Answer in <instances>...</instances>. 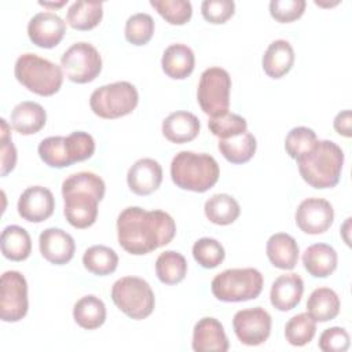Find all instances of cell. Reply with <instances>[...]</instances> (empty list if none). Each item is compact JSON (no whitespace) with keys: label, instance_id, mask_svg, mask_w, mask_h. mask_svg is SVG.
Listing matches in <instances>:
<instances>
[{"label":"cell","instance_id":"obj_32","mask_svg":"<svg viewBox=\"0 0 352 352\" xmlns=\"http://www.w3.org/2000/svg\"><path fill=\"white\" fill-rule=\"evenodd\" d=\"M256 147V138L248 131L241 135L219 140V150L221 155L231 164L248 162L254 155Z\"/></svg>","mask_w":352,"mask_h":352},{"label":"cell","instance_id":"obj_34","mask_svg":"<svg viewBox=\"0 0 352 352\" xmlns=\"http://www.w3.org/2000/svg\"><path fill=\"white\" fill-rule=\"evenodd\" d=\"M82 264L94 275L103 276L117 270L118 256L109 246L95 245L85 250L82 256Z\"/></svg>","mask_w":352,"mask_h":352},{"label":"cell","instance_id":"obj_10","mask_svg":"<svg viewBox=\"0 0 352 352\" xmlns=\"http://www.w3.org/2000/svg\"><path fill=\"white\" fill-rule=\"evenodd\" d=\"M231 77L221 67L204 70L199 78L197 99L202 111L210 117H217L228 111Z\"/></svg>","mask_w":352,"mask_h":352},{"label":"cell","instance_id":"obj_11","mask_svg":"<svg viewBox=\"0 0 352 352\" xmlns=\"http://www.w3.org/2000/svg\"><path fill=\"white\" fill-rule=\"evenodd\" d=\"M60 66L70 81L85 84L99 76L102 70V58L92 44L80 41L63 52Z\"/></svg>","mask_w":352,"mask_h":352},{"label":"cell","instance_id":"obj_42","mask_svg":"<svg viewBox=\"0 0 352 352\" xmlns=\"http://www.w3.org/2000/svg\"><path fill=\"white\" fill-rule=\"evenodd\" d=\"M202 16L209 23H224L235 12V3L232 0H205L201 4Z\"/></svg>","mask_w":352,"mask_h":352},{"label":"cell","instance_id":"obj_5","mask_svg":"<svg viewBox=\"0 0 352 352\" xmlns=\"http://www.w3.org/2000/svg\"><path fill=\"white\" fill-rule=\"evenodd\" d=\"M38 155L51 168H66L74 162L85 161L95 153L94 138L82 131L69 136H50L40 142Z\"/></svg>","mask_w":352,"mask_h":352},{"label":"cell","instance_id":"obj_9","mask_svg":"<svg viewBox=\"0 0 352 352\" xmlns=\"http://www.w3.org/2000/svg\"><path fill=\"white\" fill-rule=\"evenodd\" d=\"M138 102V89L128 81H117L99 87L89 98L91 110L98 117L106 120L120 118L132 113Z\"/></svg>","mask_w":352,"mask_h":352},{"label":"cell","instance_id":"obj_4","mask_svg":"<svg viewBox=\"0 0 352 352\" xmlns=\"http://www.w3.org/2000/svg\"><path fill=\"white\" fill-rule=\"evenodd\" d=\"M219 176L217 161L205 153L180 151L170 164V177L183 190L205 192L217 183Z\"/></svg>","mask_w":352,"mask_h":352},{"label":"cell","instance_id":"obj_21","mask_svg":"<svg viewBox=\"0 0 352 352\" xmlns=\"http://www.w3.org/2000/svg\"><path fill=\"white\" fill-rule=\"evenodd\" d=\"M201 124L195 114L190 111H175L170 113L162 121L164 136L176 144L187 143L195 139L199 133Z\"/></svg>","mask_w":352,"mask_h":352},{"label":"cell","instance_id":"obj_12","mask_svg":"<svg viewBox=\"0 0 352 352\" xmlns=\"http://www.w3.org/2000/svg\"><path fill=\"white\" fill-rule=\"evenodd\" d=\"M28 283L18 271H7L0 283V318L4 322H18L28 314Z\"/></svg>","mask_w":352,"mask_h":352},{"label":"cell","instance_id":"obj_23","mask_svg":"<svg viewBox=\"0 0 352 352\" xmlns=\"http://www.w3.org/2000/svg\"><path fill=\"white\" fill-rule=\"evenodd\" d=\"M298 245L289 234L278 232L267 241V257L276 268L293 270L298 261Z\"/></svg>","mask_w":352,"mask_h":352},{"label":"cell","instance_id":"obj_3","mask_svg":"<svg viewBox=\"0 0 352 352\" xmlns=\"http://www.w3.org/2000/svg\"><path fill=\"white\" fill-rule=\"evenodd\" d=\"M304 182L314 188H331L340 182L344 151L331 140H318L304 155L296 160Z\"/></svg>","mask_w":352,"mask_h":352},{"label":"cell","instance_id":"obj_8","mask_svg":"<svg viewBox=\"0 0 352 352\" xmlns=\"http://www.w3.org/2000/svg\"><path fill=\"white\" fill-rule=\"evenodd\" d=\"M111 300L128 318L140 320L151 315L155 297L151 286L142 278L124 276L114 282Z\"/></svg>","mask_w":352,"mask_h":352},{"label":"cell","instance_id":"obj_25","mask_svg":"<svg viewBox=\"0 0 352 352\" xmlns=\"http://www.w3.org/2000/svg\"><path fill=\"white\" fill-rule=\"evenodd\" d=\"M45 121L47 113L36 102H21L11 111V125L21 135L37 133L45 125Z\"/></svg>","mask_w":352,"mask_h":352},{"label":"cell","instance_id":"obj_39","mask_svg":"<svg viewBox=\"0 0 352 352\" xmlns=\"http://www.w3.org/2000/svg\"><path fill=\"white\" fill-rule=\"evenodd\" d=\"M210 132L219 139H228L246 132L248 122L243 117L235 113H224L217 117H210L208 121Z\"/></svg>","mask_w":352,"mask_h":352},{"label":"cell","instance_id":"obj_33","mask_svg":"<svg viewBox=\"0 0 352 352\" xmlns=\"http://www.w3.org/2000/svg\"><path fill=\"white\" fill-rule=\"evenodd\" d=\"M155 274L162 283L176 285L186 278L187 261L179 252L166 250L155 261Z\"/></svg>","mask_w":352,"mask_h":352},{"label":"cell","instance_id":"obj_35","mask_svg":"<svg viewBox=\"0 0 352 352\" xmlns=\"http://www.w3.org/2000/svg\"><path fill=\"white\" fill-rule=\"evenodd\" d=\"M316 333V322L308 314H298L285 324L286 341L293 346H304L312 341Z\"/></svg>","mask_w":352,"mask_h":352},{"label":"cell","instance_id":"obj_44","mask_svg":"<svg viewBox=\"0 0 352 352\" xmlns=\"http://www.w3.org/2000/svg\"><path fill=\"white\" fill-rule=\"evenodd\" d=\"M1 121V176H7L16 164V150L10 136V126L4 118Z\"/></svg>","mask_w":352,"mask_h":352},{"label":"cell","instance_id":"obj_29","mask_svg":"<svg viewBox=\"0 0 352 352\" xmlns=\"http://www.w3.org/2000/svg\"><path fill=\"white\" fill-rule=\"evenodd\" d=\"M73 318L80 327L85 330H95L106 320L104 302L94 294L84 296L74 304Z\"/></svg>","mask_w":352,"mask_h":352},{"label":"cell","instance_id":"obj_6","mask_svg":"<svg viewBox=\"0 0 352 352\" xmlns=\"http://www.w3.org/2000/svg\"><path fill=\"white\" fill-rule=\"evenodd\" d=\"M14 74L25 88L40 96L56 94L63 82V73L58 65L30 52L16 59Z\"/></svg>","mask_w":352,"mask_h":352},{"label":"cell","instance_id":"obj_45","mask_svg":"<svg viewBox=\"0 0 352 352\" xmlns=\"http://www.w3.org/2000/svg\"><path fill=\"white\" fill-rule=\"evenodd\" d=\"M334 129L345 136V138H349L352 133V129H351V125H352V116H351V110H344V111H340L336 118H334Z\"/></svg>","mask_w":352,"mask_h":352},{"label":"cell","instance_id":"obj_28","mask_svg":"<svg viewBox=\"0 0 352 352\" xmlns=\"http://www.w3.org/2000/svg\"><path fill=\"white\" fill-rule=\"evenodd\" d=\"M1 253L12 261L26 260L32 252V239L29 232L19 226H7L1 232Z\"/></svg>","mask_w":352,"mask_h":352},{"label":"cell","instance_id":"obj_2","mask_svg":"<svg viewBox=\"0 0 352 352\" xmlns=\"http://www.w3.org/2000/svg\"><path fill=\"white\" fill-rule=\"evenodd\" d=\"M104 182L92 172H77L62 183L63 213L70 226L78 230L91 227L98 217V204L104 197Z\"/></svg>","mask_w":352,"mask_h":352},{"label":"cell","instance_id":"obj_36","mask_svg":"<svg viewBox=\"0 0 352 352\" xmlns=\"http://www.w3.org/2000/svg\"><path fill=\"white\" fill-rule=\"evenodd\" d=\"M154 19L146 12H138L129 16L125 22V38L133 45L147 44L154 33Z\"/></svg>","mask_w":352,"mask_h":352},{"label":"cell","instance_id":"obj_43","mask_svg":"<svg viewBox=\"0 0 352 352\" xmlns=\"http://www.w3.org/2000/svg\"><path fill=\"white\" fill-rule=\"evenodd\" d=\"M349 334L342 327L326 329L319 337V348L323 352H345L349 348Z\"/></svg>","mask_w":352,"mask_h":352},{"label":"cell","instance_id":"obj_41","mask_svg":"<svg viewBox=\"0 0 352 352\" xmlns=\"http://www.w3.org/2000/svg\"><path fill=\"white\" fill-rule=\"evenodd\" d=\"M305 6V0H272L270 3V14L275 21L289 23L304 14Z\"/></svg>","mask_w":352,"mask_h":352},{"label":"cell","instance_id":"obj_31","mask_svg":"<svg viewBox=\"0 0 352 352\" xmlns=\"http://www.w3.org/2000/svg\"><path fill=\"white\" fill-rule=\"evenodd\" d=\"M103 16V4L100 1H74L66 15L67 23L76 30H91L99 25Z\"/></svg>","mask_w":352,"mask_h":352},{"label":"cell","instance_id":"obj_18","mask_svg":"<svg viewBox=\"0 0 352 352\" xmlns=\"http://www.w3.org/2000/svg\"><path fill=\"white\" fill-rule=\"evenodd\" d=\"M162 182V168L153 158L138 160L128 170L126 183L132 192L148 195L154 192Z\"/></svg>","mask_w":352,"mask_h":352},{"label":"cell","instance_id":"obj_27","mask_svg":"<svg viewBox=\"0 0 352 352\" xmlns=\"http://www.w3.org/2000/svg\"><path fill=\"white\" fill-rule=\"evenodd\" d=\"M340 312V298L329 287L315 289L307 301V314L315 322H329Z\"/></svg>","mask_w":352,"mask_h":352},{"label":"cell","instance_id":"obj_20","mask_svg":"<svg viewBox=\"0 0 352 352\" xmlns=\"http://www.w3.org/2000/svg\"><path fill=\"white\" fill-rule=\"evenodd\" d=\"M304 293V280L298 274H283L278 276L270 292V300L274 308L286 312L298 305Z\"/></svg>","mask_w":352,"mask_h":352},{"label":"cell","instance_id":"obj_46","mask_svg":"<svg viewBox=\"0 0 352 352\" xmlns=\"http://www.w3.org/2000/svg\"><path fill=\"white\" fill-rule=\"evenodd\" d=\"M67 3V0H63V1H60V3H43V1H40L38 4L40 6H44V7H55V8H58V7H62V6H65Z\"/></svg>","mask_w":352,"mask_h":352},{"label":"cell","instance_id":"obj_14","mask_svg":"<svg viewBox=\"0 0 352 352\" xmlns=\"http://www.w3.org/2000/svg\"><path fill=\"white\" fill-rule=\"evenodd\" d=\"M333 220V206L323 198H307L296 210V224L305 234H323L330 228Z\"/></svg>","mask_w":352,"mask_h":352},{"label":"cell","instance_id":"obj_15","mask_svg":"<svg viewBox=\"0 0 352 352\" xmlns=\"http://www.w3.org/2000/svg\"><path fill=\"white\" fill-rule=\"evenodd\" d=\"M66 32V23L55 12H38L28 23V36L40 48H54Z\"/></svg>","mask_w":352,"mask_h":352},{"label":"cell","instance_id":"obj_7","mask_svg":"<svg viewBox=\"0 0 352 352\" xmlns=\"http://www.w3.org/2000/svg\"><path fill=\"white\" fill-rule=\"evenodd\" d=\"M263 283V275L256 268H230L213 278L210 289L220 301L239 302L258 297Z\"/></svg>","mask_w":352,"mask_h":352},{"label":"cell","instance_id":"obj_37","mask_svg":"<svg viewBox=\"0 0 352 352\" xmlns=\"http://www.w3.org/2000/svg\"><path fill=\"white\" fill-rule=\"evenodd\" d=\"M150 4L170 25H184L192 15L188 0H150Z\"/></svg>","mask_w":352,"mask_h":352},{"label":"cell","instance_id":"obj_13","mask_svg":"<svg viewBox=\"0 0 352 352\" xmlns=\"http://www.w3.org/2000/svg\"><path fill=\"white\" fill-rule=\"evenodd\" d=\"M271 315L261 307L241 309L234 315L232 327L238 340L249 346L267 341L271 334Z\"/></svg>","mask_w":352,"mask_h":352},{"label":"cell","instance_id":"obj_24","mask_svg":"<svg viewBox=\"0 0 352 352\" xmlns=\"http://www.w3.org/2000/svg\"><path fill=\"white\" fill-rule=\"evenodd\" d=\"M294 63V51L289 41H272L263 55V69L271 78H280L287 74Z\"/></svg>","mask_w":352,"mask_h":352},{"label":"cell","instance_id":"obj_30","mask_svg":"<svg viewBox=\"0 0 352 352\" xmlns=\"http://www.w3.org/2000/svg\"><path fill=\"white\" fill-rule=\"evenodd\" d=\"M205 216L208 220L217 226H228L234 223L241 213L239 204L236 199L228 194H214L212 195L204 206Z\"/></svg>","mask_w":352,"mask_h":352},{"label":"cell","instance_id":"obj_38","mask_svg":"<svg viewBox=\"0 0 352 352\" xmlns=\"http://www.w3.org/2000/svg\"><path fill=\"white\" fill-rule=\"evenodd\" d=\"M194 260L204 268H216L223 263L226 252L223 245L213 238H201L192 246Z\"/></svg>","mask_w":352,"mask_h":352},{"label":"cell","instance_id":"obj_40","mask_svg":"<svg viewBox=\"0 0 352 352\" xmlns=\"http://www.w3.org/2000/svg\"><path fill=\"white\" fill-rule=\"evenodd\" d=\"M318 142L316 133L307 126H296L289 131L285 139V148L286 153L293 158L297 160L301 155L307 154Z\"/></svg>","mask_w":352,"mask_h":352},{"label":"cell","instance_id":"obj_1","mask_svg":"<svg viewBox=\"0 0 352 352\" xmlns=\"http://www.w3.org/2000/svg\"><path fill=\"white\" fill-rule=\"evenodd\" d=\"M117 234L125 252L142 256L168 245L176 234V224L164 210L128 206L118 214Z\"/></svg>","mask_w":352,"mask_h":352},{"label":"cell","instance_id":"obj_22","mask_svg":"<svg viewBox=\"0 0 352 352\" xmlns=\"http://www.w3.org/2000/svg\"><path fill=\"white\" fill-rule=\"evenodd\" d=\"M161 66L164 73L173 80L187 78L195 66V56L186 44H172L162 55Z\"/></svg>","mask_w":352,"mask_h":352},{"label":"cell","instance_id":"obj_19","mask_svg":"<svg viewBox=\"0 0 352 352\" xmlns=\"http://www.w3.org/2000/svg\"><path fill=\"white\" fill-rule=\"evenodd\" d=\"M230 344L223 324L214 318L199 319L192 331V349L195 352H226Z\"/></svg>","mask_w":352,"mask_h":352},{"label":"cell","instance_id":"obj_16","mask_svg":"<svg viewBox=\"0 0 352 352\" xmlns=\"http://www.w3.org/2000/svg\"><path fill=\"white\" fill-rule=\"evenodd\" d=\"M55 209V198L52 192L43 186L28 187L18 199L19 216L30 223H41L47 220Z\"/></svg>","mask_w":352,"mask_h":352},{"label":"cell","instance_id":"obj_26","mask_svg":"<svg viewBox=\"0 0 352 352\" xmlns=\"http://www.w3.org/2000/svg\"><path fill=\"white\" fill-rule=\"evenodd\" d=\"M302 264L314 278H326L337 268V253L327 243H315L305 249Z\"/></svg>","mask_w":352,"mask_h":352},{"label":"cell","instance_id":"obj_17","mask_svg":"<svg viewBox=\"0 0 352 352\" xmlns=\"http://www.w3.org/2000/svg\"><path fill=\"white\" fill-rule=\"evenodd\" d=\"M38 248L41 256L51 264L62 265L69 263L76 250L74 239L70 234L60 228H47L38 236Z\"/></svg>","mask_w":352,"mask_h":352}]
</instances>
